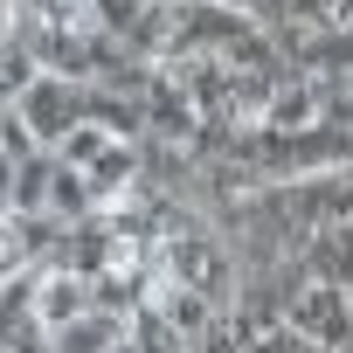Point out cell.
Returning <instances> with one entry per match:
<instances>
[{
	"instance_id": "obj_1",
	"label": "cell",
	"mask_w": 353,
	"mask_h": 353,
	"mask_svg": "<svg viewBox=\"0 0 353 353\" xmlns=\"http://www.w3.org/2000/svg\"><path fill=\"white\" fill-rule=\"evenodd\" d=\"M291 332H305L319 346H346L353 339V298H346V284H312L291 305Z\"/></svg>"
},
{
	"instance_id": "obj_2",
	"label": "cell",
	"mask_w": 353,
	"mask_h": 353,
	"mask_svg": "<svg viewBox=\"0 0 353 353\" xmlns=\"http://www.w3.org/2000/svg\"><path fill=\"white\" fill-rule=\"evenodd\" d=\"M166 277L188 284V291H201V298H222L229 263H222V250H215L208 236H173V243H166Z\"/></svg>"
},
{
	"instance_id": "obj_3",
	"label": "cell",
	"mask_w": 353,
	"mask_h": 353,
	"mask_svg": "<svg viewBox=\"0 0 353 353\" xmlns=\"http://www.w3.org/2000/svg\"><path fill=\"white\" fill-rule=\"evenodd\" d=\"M77 111H83V97L70 90V77H42V83H28V97H21V118H28L42 139H63V132L77 125Z\"/></svg>"
},
{
	"instance_id": "obj_4",
	"label": "cell",
	"mask_w": 353,
	"mask_h": 353,
	"mask_svg": "<svg viewBox=\"0 0 353 353\" xmlns=\"http://www.w3.org/2000/svg\"><path fill=\"white\" fill-rule=\"evenodd\" d=\"M35 305V325H70V319H83V305H90V284H83V270H56V277H42V291L28 298Z\"/></svg>"
},
{
	"instance_id": "obj_5",
	"label": "cell",
	"mask_w": 353,
	"mask_h": 353,
	"mask_svg": "<svg viewBox=\"0 0 353 353\" xmlns=\"http://www.w3.org/2000/svg\"><path fill=\"white\" fill-rule=\"evenodd\" d=\"M312 277L319 284H353V215L339 222H325L319 236H312Z\"/></svg>"
},
{
	"instance_id": "obj_6",
	"label": "cell",
	"mask_w": 353,
	"mask_h": 353,
	"mask_svg": "<svg viewBox=\"0 0 353 353\" xmlns=\"http://www.w3.org/2000/svg\"><path fill=\"white\" fill-rule=\"evenodd\" d=\"M35 243H42V229L28 222V215H14V222H0V284H8L28 256H35Z\"/></svg>"
},
{
	"instance_id": "obj_7",
	"label": "cell",
	"mask_w": 353,
	"mask_h": 353,
	"mask_svg": "<svg viewBox=\"0 0 353 353\" xmlns=\"http://www.w3.org/2000/svg\"><path fill=\"white\" fill-rule=\"evenodd\" d=\"M132 166H139V159H132L125 145H104V152L83 166V173H90V194H125V188H132Z\"/></svg>"
},
{
	"instance_id": "obj_8",
	"label": "cell",
	"mask_w": 353,
	"mask_h": 353,
	"mask_svg": "<svg viewBox=\"0 0 353 353\" xmlns=\"http://www.w3.org/2000/svg\"><path fill=\"white\" fill-rule=\"evenodd\" d=\"M111 319H70L56 325V353H111Z\"/></svg>"
},
{
	"instance_id": "obj_9",
	"label": "cell",
	"mask_w": 353,
	"mask_h": 353,
	"mask_svg": "<svg viewBox=\"0 0 353 353\" xmlns=\"http://www.w3.org/2000/svg\"><path fill=\"white\" fill-rule=\"evenodd\" d=\"M139 353H181V332H173L152 305H139Z\"/></svg>"
},
{
	"instance_id": "obj_10",
	"label": "cell",
	"mask_w": 353,
	"mask_h": 353,
	"mask_svg": "<svg viewBox=\"0 0 353 353\" xmlns=\"http://www.w3.org/2000/svg\"><path fill=\"white\" fill-rule=\"evenodd\" d=\"M104 145H111V139H104L97 125H70V132H63V166H90Z\"/></svg>"
},
{
	"instance_id": "obj_11",
	"label": "cell",
	"mask_w": 353,
	"mask_h": 353,
	"mask_svg": "<svg viewBox=\"0 0 353 353\" xmlns=\"http://www.w3.org/2000/svg\"><path fill=\"white\" fill-rule=\"evenodd\" d=\"M0 152H14V159H28V152H35V132H28V118H21V111H0Z\"/></svg>"
},
{
	"instance_id": "obj_12",
	"label": "cell",
	"mask_w": 353,
	"mask_h": 353,
	"mask_svg": "<svg viewBox=\"0 0 353 353\" xmlns=\"http://www.w3.org/2000/svg\"><path fill=\"white\" fill-rule=\"evenodd\" d=\"M97 14H104L111 28H139V14H145V0H97Z\"/></svg>"
},
{
	"instance_id": "obj_13",
	"label": "cell",
	"mask_w": 353,
	"mask_h": 353,
	"mask_svg": "<svg viewBox=\"0 0 353 353\" xmlns=\"http://www.w3.org/2000/svg\"><path fill=\"white\" fill-rule=\"evenodd\" d=\"M236 346H243L236 332H201V339H194V353H236Z\"/></svg>"
},
{
	"instance_id": "obj_14",
	"label": "cell",
	"mask_w": 353,
	"mask_h": 353,
	"mask_svg": "<svg viewBox=\"0 0 353 353\" xmlns=\"http://www.w3.org/2000/svg\"><path fill=\"white\" fill-rule=\"evenodd\" d=\"M111 353H132V346H111Z\"/></svg>"
},
{
	"instance_id": "obj_15",
	"label": "cell",
	"mask_w": 353,
	"mask_h": 353,
	"mask_svg": "<svg viewBox=\"0 0 353 353\" xmlns=\"http://www.w3.org/2000/svg\"><path fill=\"white\" fill-rule=\"evenodd\" d=\"M339 353H353V339H346V346H339Z\"/></svg>"
},
{
	"instance_id": "obj_16",
	"label": "cell",
	"mask_w": 353,
	"mask_h": 353,
	"mask_svg": "<svg viewBox=\"0 0 353 353\" xmlns=\"http://www.w3.org/2000/svg\"><path fill=\"white\" fill-rule=\"evenodd\" d=\"M305 353H319V346H305Z\"/></svg>"
}]
</instances>
